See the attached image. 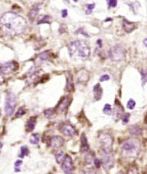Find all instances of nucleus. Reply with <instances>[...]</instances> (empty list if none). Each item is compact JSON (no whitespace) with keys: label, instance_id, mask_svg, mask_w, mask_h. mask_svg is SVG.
I'll use <instances>...</instances> for the list:
<instances>
[{"label":"nucleus","instance_id":"obj_26","mask_svg":"<svg viewBox=\"0 0 147 174\" xmlns=\"http://www.w3.org/2000/svg\"><path fill=\"white\" fill-rule=\"evenodd\" d=\"M103 113L105 115H111L112 114V105L109 104H106L105 105L104 108H103Z\"/></svg>","mask_w":147,"mask_h":174},{"label":"nucleus","instance_id":"obj_39","mask_svg":"<svg viewBox=\"0 0 147 174\" xmlns=\"http://www.w3.org/2000/svg\"><path fill=\"white\" fill-rule=\"evenodd\" d=\"M97 44L99 45V47H102V40H101V39H98V40H97Z\"/></svg>","mask_w":147,"mask_h":174},{"label":"nucleus","instance_id":"obj_15","mask_svg":"<svg viewBox=\"0 0 147 174\" xmlns=\"http://www.w3.org/2000/svg\"><path fill=\"white\" fill-rule=\"evenodd\" d=\"M123 28H124V31L127 33H131L133 32L134 30H135L136 28H137V24L136 23L134 22H130V21H128V20L124 19L123 20Z\"/></svg>","mask_w":147,"mask_h":174},{"label":"nucleus","instance_id":"obj_14","mask_svg":"<svg viewBox=\"0 0 147 174\" xmlns=\"http://www.w3.org/2000/svg\"><path fill=\"white\" fill-rule=\"evenodd\" d=\"M89 151H90V146L88 144L87 138L84 133H83L81 138V152L87 153Z\"/></svg>","mask_w":147,"mask_h":174},{"label":"nucleus","instance_id":"obj_22","mask_svg":"<svg viewBox=\"0 0 147 174\" xmlns=\"http://www.w3.org/2000/svg\"><path fill=\"white\" fill-rule=\"evenodd\" d=\"M39 139H40V136L39 133H34L30 138V142L32 145H37L39 142Z\"/></svg>","mask_w":147,"mask_h":174},{"label":"nucleus","instance_id":"obj_24","mask_svg":"<svg viewBox=\"0 0 147 174\" xmlns=\"http://www.w3.org/2000/svg\"><path fill=\"white\" fill-rule=\"evenodd\" d=\"M52 20V18L50 15H44L42 18L37 22V24H41V23H50L51 21Z\"/></svg>","mask_w":147,"mask_h":174},{"label":"nucleus","instance_id":"obj_16","mask_svg":"<svg viewBox=\"0 0 147 174\" xmlns=\"http://www.w3.org/2000/svg\"><path fill=\"white\" fill-rule=\"evenodd\" d=\"M93 93H94V99L96 101H99L102 99L103 94V90L102 88L101 85L99 83H97L93 87Z\"/></svg>","mask_w":147,"mask_h":174},{"label":"nucleus","instance_id":"obj_2","mask_svg":"<svg viewBox=\"0 0 147 174\" xmlns=\"http://www.w3.org/2000/svg\"><path fill=\"white\" fill-rule=\"evenodd\" d=\"M69 55L74 59L87 60L90 56V48L85 42L75 40L68 45Z\"/></svg>","mask_w":147,"mask_h":174},{"label":"nucleus","instance_id":"obj_30","mask_svg":"<svg viewBox=\"0 0 147 174\" xmlns=\"http://www.w3.org/2000/svg\"><path fill=\"white\" fill-rule=\"evenodd\" d=\"M130 117V115L129 113H124V114H123V115L121 116V120H122L123 124H128Z\"/></svg>","mask_w":147,"mask_h":174},{"label":"nucleus","instance_id":"obj_33","mask_svg":"<svg viewBox=\"0 0 147 174\" xmlns=\"http://www.w3.org/2000/svg\"><path fill=\"white\" fill-rule=\"evenodd\" d=\"M141 77H142V83L143 85L144 86L146 83V70H140Z\"/></svg>","mask_w":147,"mask_h":174},{"label":"nucleus","instance_id":"obj_34","mask_svg":"<svg viewBox=\"0 0 147 174\" xmlns=\"http://www.w3.org/2000/svg\"><path fill=\"white\" fill-rule=\"evenodd\" d=\"M108 8H115L117 6V0H106Z\"/></svg>","mask_w":147,"mask_h":174},{"label":"nucleus","instance_id":"obj_8","mask_svg":"<svg viewBox=\"0 0 147 174\" xmlns=\"http://www.w3.org/2000/svg\"><path fill=\"white\" fill-rule=\"evenodd\" d=\"M102 163L103 167L105 170L108 171L113 167L114 166V154L112 151L106 152L102 151Z\"/></svg>","mask_w":147,"mask_h":174},{"label":"nucleus","instance_id":"obj_1","mask_svg":"<svg viewBox=\"0 0 147 174\" xmlns=\"http://www.w3.org/2000/svg\"><path fill=\"white\" fill-rule=\"evenodd\" d=\"M0 27L6 35L15 37L26 30L28 22L22 16L9 12L3 14L0 18Z\"/></svg>","mask_w":147,"mask_h":174},{"label":"nucleus","instance_id":"obj_29","mask_svg":"<svg viewBox=\"0 0 147 174\" xmlns=\"http://www.w3.org/2000/svg\"><path fill=\"white\" fill-rule=\"evenodd\" d=\"M25 113H26V110H25V108H24V107H21V108H20L18 110V111L16 112L15 118H18V117H21V116L25 115Z\"/></svg>","mask_w":147,"mask_h":174},{"label":"nucleus","instance_id":"obj_36","mask_svg":"<svg viewBox=\"0 0 147 174\" xmlns=\"http://www.w3.org/2000/svg\"><path fill=\"white\" fill-rule=\"evenodd\" d=\"M93 163H94V165H95V166L97 168H99L101 166V164H102V161L99 160V159L98 158H94L93 160Z\"/></svg>","mask_w":147,"mask_h":174},{"label":"nucleus","instance_id":"obj_32","mask_svg":"<svg viewBox=\"0 0 147 174\" xmlns=\"http://www.w3.org/2000/svg\"><path fill=\"white\" fill-rule=\"evenodd\" d=\"M135 105H136V102L134 99H130V100L128 101V104H127V107H128V109L130 110H133L134 108H135Z\"/></svg>","mask_w":147,"mask_h":174},{"label":"nucleus","instance_id":"obj_4","mask_svg":"<svg viewBox=\"0 0 147 174\" xmlns=\"http://www.w3.org/2000/svg\"><path fill=\"white\" fill-rule=\"evenodd\" d=\"M18 68V64L15 61H8L0 65V85L3 84L7 78L12 76Z\"/></svg>","mask_w":147,"mask_h":174},{"label":"nucleus","instance_id":"obj_40","mask_svg":"<svg viewBox=\"0 0 147 174\" xmlns=\"http://www.w3.org/2000/svg\"><path fill=\"white\" fill-rule=\"evenodd\" d=\"M146 41H147L146 38H145L144 40H143V43H144V46H145V47H146V46H147V43H146Z\"/></svg>","mask_w":147,"mask_h":174},{"label":"nucleus","instance_id":"obj_11","mask_svg":"<svg viewBox=\"0 0 147 174\" xmlns=\"http://www.w3.org/2000/svg\"><path fill=\"white\" fill-rule=\"evenodd\" d=\"M72 99L70 96H65L63 99H61V101H59V105H58L57 108H56V110L59 112H65L68 109L69 106L71 104Z\"/></svg>","mask_w":147,"mask_h":174},{"label":"nucleus","instance_id":"obj_37","mask_svg":"<svg viewBox=\"0 0 147 174\" xmlns=\"http://www.w3.org/2000/svg\"><path fill=\"white\" fill-rule=\"evenodd\" d=\"M109 79H110L109 76L107 75V74H105V75L102 76V77H100V79H99V81H100V82H104V81L108 80Z\"/></svg>","mask_w":147,"mask_h":174},{"label":"nucleus","instance_id":"obj_35","mask_svg":"<svg viewBox=\"0 0 147 174\" xmlns=\"http://www.w3.org/2000/svg\"><path fill=\"white\" fill-rule=\"evenodd\" d=\"M23 164L22 161H16V162L14 163V166H15V168H14V171L15 172H21V169H20V166H21V165Z\"/></svg>","mask_w":147,"mask_h":174},{"label":"nucleus","instance_id":"obj_3","mask_svg":"<svg viewBox=\"0 0 147 174\" xmlns=\"http://www.w3.org/2000/svg\"><path fill=\"white\" fill-rule=\"evenodd\" d=\"M140 151L139 142L134 139H130L123 144L121 154L127 157H137Z\"/></svg>","mask_w":147,"mask_h":174},{"label":"nucleus","instance_id":"obj_21","mask_svg":"<svg viewBox=\"0 0 147 174\" xmlns=\"http://www.w3.org/2000/svg\"><path fill=\"white\" fill-rule=\"evenodd\" d=\"M56 114H57V110L56 108H49L44 110V115L46 118L52 119L55 117Z\"/></svg>","mask_w":147,"mask_h":174},{"label":"nucleus","instance_id":"obj_23","mask_svg":"<svg viewBox=\"0 0 147 174\" xmlns=\"http://www.w3.org/2000/svg\"><path fill=\"white\" fill-rule=\"evenodd\" d=\"M65 157V155L64 152L62 151H59L55 154L56 162H57L58 164H61V163L63 161V160H64Z\"/></svg>","mask_w":147,"mask_h":174},{"label":"nucleus","instance_id":"obj_28","mask_svg":"<svg viewBox=\"0 0 147 174\" xmlns=\"http://www.w3.org/2000/svg\"><path fill=\"white\" fill-rule=\"evenodd\" d=\"M94 158H95V155H94L93 152H91V153L88 154L86 157V163L87 164H91L92 161H93Z\"/></svg>","mask_w":147,"mask_h":174},{"label":"nucleus","instance_id":"obj_7","mask_svg":"<svg viewBox=\"0 0 147 174\" xmlns=\"http://www.w3.org/2000/svg\"><path fill=\"white\" fill-rule=\"evenodd\" d=\"M109 57L115 62H121L125 59V49L121 45H115L109 50Z\"/></svg>","mask_w":147,"mask_h":174},{"label":"nucleus","instance_id":"obj_19","mask_svg":"<svg viewBox=\"0 0 147 174\" xmlns=\"http://www.w3.org/2000/svg\"><path fill=\"white\" fill-rule=\"evenodd\" d=\"M129 132L132 136H139L143 133V129L137 125H131L129 127Z\"/></svg>","mask_w":147,"mask_h":174},{"label":"nucleus","instance_id":"obj_20","mask_svg":"<svg viewBox=\"0 0 147 174\" xmlns=\"http://www.w3.org/2000/svg\"><path fill=\"white\" fill-rule=\"evenodd\" d=\"M124 113V109L121 107L120 103H118L117 101L115 102V110H114V115H115V118H121V116L123 115V114Z\"/></svg>","mask_w":147,"mask_h":174},{"label":"nucleus","instance_id":"obj_38","mask_svg":"<svg viewBox=\"0 0 147 174\" xmlns=\"http://www.w3.org/2000/svg\"><path fill=\"white\" fill-rule=\"evenodd\" d=\"M61 16H62L63 18H66L68 16V10L67 9H63L61 11Z\"/></svg>","mask_w":147,"mask_h":174},{"label":"nucleus","instance_id":"obj_31","mask_svg":"<svg viewBox=\"0 0 147 174\" xmlns=\"http://www.w3.org/2000/svg\"><path fill=\"white\" fill-rule=\"evenodd\" d=\"M95 4L94 3H92V4H89L87 5V8H86V14H92V10L94 9V8H95Z\"/></svg>","mask_w":147,"mask_h":174},{"label":"nucleus","instance_id":"obj_12","mask_svg":"<svg viewBox=\"0 0 147 174\" xmlns=\"http://www.w3.org/2000/svg\"><path fill=\"white\" fill-rule=\"evenodd\" d=\"M65 143V140L62 137L59 136H55L51 137L49 140V146L51 148H59L63 146Z\"/></svg>","mask_w":147,"mask_h":174},{"label":"nucleus","instance_id":"obj_25","mask_svg":"<svg viewBox=\"0 0 147 174\" xmlns=\"http://www.w3.org/2000/svg\"><path fill=\"white\" fill-rule=\"evenodd\" d=\"M28 154H29V149H28V147H27L26 146L21 147V153H20L19 157H21V158H24V157L25 156L28 155Z\"/></svg>","mask_w":147,"mask_h":174},{"label":"nucleus","instance_id":"obj_13","mask_svg":"<svg viewBox=\"0 0 147 174\" xmlns=\"http://www.w3.org/2000/svg\"><path fill=\"white\" fill-rule=\"evenodd\" d=\"M66 76V86H65V90L68 92H72L74 91V85L73 81V77H72V74L69 72H67L65 74Z\"/></svg>","mask_w":147,"mask_h":174},{"label":"nucleus","instance_id":"obj_10","mask_svg":"<svg viewBox=\"0 0 147 174\" xmlns=\"http://www.w3.org/2000/svg\"><path fill=\"white\" fill-rule=\"evenodd\" d=\"M59 130L65 136L67 137H73L77 133L74 126L69 124H62L60 125Z\"/></svg>","mask_w":147,"mask_h":174},{"label":"nucleus","instance_id":"obj_6","mask_svg":"<svg viewBox=\"0 0 147 174\" xmlns=\"http://www.w3.org/2000/svg\"><path fill=\"white\" fill-rule=\"evenodd\" d=\"M17 105V99L13 92H9L5 95V112L7 117H11L15 110Z\"/></svg>","mask_w":147,"mask_h":174},{"label":"nucleus","instance_id":"obj_5","mask_svg":"<svg viewBox=\"0 0 147 174\" xmlns=\"http://www.w3.org/2000/svg\"><path fill=\"white\" fill-rule=\"evenodd\" d=\"M101 151H112L114 139L110 133L107 131L102 132L99 137Z\"/></svg>","mask_w":147,"mask_h":174},{"label":"nucleus","instance_id":"obj_41","mask_svg":"<svg viewBox=\"0 0 147 174\" xmlns=\"http://www.w3.org/2000/svg\"><path fill=\"white\" fill-rule=\"evenodd\" d=\"M3 144L2 142H0V149H1V148H3Z\"/></svg>","mask_w":147,"mask_h":174},{"label":"nucleus","instance_id":"obj_17","mask_svg":"<svg viewBox=\"0 0 147 174\" xmlns=\"http://www.w3.org/2000/svg\"><path fill=\"white\" fill-rule=\"evenodd\" d=\"M37 117L35 116V117H30L28 119L26 125L27 132H32L35 129L37 125Z\"/></svg>","mask_w":147,"mask_h":174},{"label":"nucleus","instance_id":"obj_9","mask_svg":"<svg viewBox=\"0 0 147 174\" xmlns=\"http://www.w3.org/2000/svg\"><path fill=\"white\" fill-rule=\"evenodd\" d=\"M61 164V169L65 173H71L74 170V165L71 157L68 155H65V157Z\"/></svg>","mask_w":147,"mask_h":174},{"label":"nucleus","instance_id":"obj_18","mask_svg":"<svg viewBox=\"0 0 147 174\" xmlns=\"http://www.w3.org/2000/svg\"><path fill=\"white\" fill-rule=\"evenodd\" d=\"M39 9H40V8H39V4H35L32 7V8L30 9V12L28 14V17L30 21H34L37 18L38 14H39Z\"/></svg>","mask_w":147,"mask_h":174},{"label":"nucleus","instance_id":"obj_42","mask_svg":"<svg viewBox=\"0 0 147 174\" xmlns=\"http://www.w3.org/2000/svg\"><path fill=\"white\" fill-rule=\"evenodd\" d=\"M73 1L74 2V3H77V2H78V0H73Z\"/></svg>","mask_w":147,"mask_h":174},{"label":"nucleus","instance_id":"obj_27","mask_svg":"<svg viewBox=\"0 0 147 174\" xmlns=\"http://www.w3.org/2000/svg\"><path fill=\"white\" fill-rule=\"evenodd\" d=\"M50 58V55H49V52H42L41 54H39V56H38V59L39 61H46V60L49 59Z\"/></svg>","mask_w":147,"mask_h":174}]
</instances>
